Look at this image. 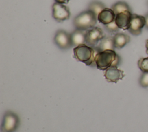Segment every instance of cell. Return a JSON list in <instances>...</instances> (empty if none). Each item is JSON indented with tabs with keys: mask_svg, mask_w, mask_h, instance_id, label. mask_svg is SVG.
Returning a JSON list of instances; mask_svg holds the SVG:
<instances>
[{
	"mask_svg": "<svg viewBox=\"0 0 148 132\" xmlns=\"http://www.w3.org/2000/svg\"><path fill=\"white\" fill-rule=\"evenodd\" d=\"M95 61L98 69L106 70L111 67H117L120 62V57L114 50H107L98 52Z\"/></svg>",
	"mask_w": 148,
	"mask_h": 132,
	"instance_id": "obj_1",
	"label": "cell"
},
{
	"mask_svg": "<svg viewBox=\"0 0 148 132\" xmlns=\"http://www.w3.org/2000/svg\"><path fill=\"white\" fill-rule=\"evenodd\" d=\"M75 58L86 65L95 66V57L98 53L95 47H91L86 44L76 46L73 49Z\"/></svg>",
	"mask_w": 148,
	"mask_h": 132,
	"instance_id": "obj_2",
	"label": "cell"
},
{
	"mask_svg": "<svg viewBox=\"0 0 148 132\" xmlns=\"http://www.w3.org/2000/svg\"><path fill=\"white\" fill-rule=\"evenodd\" d=\"M97 20V16L92 12L87 10L76 16L74 18L73 23L76 29L84 31L94 27Z\"/></svg>",
	"mask_w": 148,
	"mask_h": 132,
	"instance_id": "obj_3",
	"label": "cell"
},
{
	"mask_svg": "<svg viewBox=\"0 0 148 132\" xmlns=\"http://www.w3.org/2000/svg\"><path fill=\"white\" fill-rule=\"evenodd\" d=\"M20 125V118L17 113L11 111L5 112L1 125V132H15Z\"/></svg>",
	"mask_w": 148,
	"mask_h": 132,
	"instance_id": "obj_4",
	"label": "cell"
},
{
	"mask_svg": "<svg viewBox=\"0 0 148 132\" xmlns=\"http://www.w3.org/2000/svg\"><path fill=\"white\" fill-rule=\"evenodd\" d=\"M104 37L105 34L102 30L98 27H94L86 31V44L94 47Z\"/></svg>",
	"mask_w": 148,
	"mask_h": 132,
	"instance_id": "obj_5",
	"label": "cell"
},
{
	"mask_svg": "<svg viewBox=\"0 0 148 132\" xmlns=\"http://www.w3.org/2000/svg\"><path fill=\"white\" fill-rule=\"evenodd\" d=\"M54 42L62 50H67L73 46L71 34L63 30H58L56 32L54 38Z\"/></svg>",
	"mask_w": 148,
	"mask_h": 132,
	"instance_id": "obj_6",
	"label": "cell"
},
{
	"mask_svg": "<svg viewBox=\"0 0 148 132\" xmlns=\"http://www.w3.org/2000/svg\"><path fill=\"white\" fill-rule=\"evenodd\" d=\"M52 16L54 20L61 23L69 19L71 12L66 5L56 2L52 6Z\"/></svg>",
	"mask_w": 148,
	"mask_h": 132,
	"instance_id": "obj_7",
	"label": "cell"
},
{
	"mask_svg": "<svg viewBox=\"0 0 148 132\" xmlns=\"http://www.w3.org/2000/svg\"><path fill=\"white\" fill-rule=\"evenodd\" d=\"M145 24L146 20L144 16L132 13L128 30L133 35H139L141 34Z\"/></svg>",
	"mask_w": 148,
	"mask_h": 132,
	"instance_id": "obj_8",
	"label": "cell"
},
{
	"mask_svg": "<svg viewBox=\"0 0 148 132\" xmlns=\"http://www.w3.org/2000/svg\"><path fill=\"white\" fill-rule=\"evenodd\" d=\"M125 75L124 72L118 69L117 67H111L105 70L104 76L108 82L117 83L119 80H121Z\"/></svg>",
	"mask_w": 148,
	"mask_h": 132,
	"instance_id": "obj_9",
	"label": "cell"
},
{
	"mask_svg": "<svg viewBox=\"0 0 148 132\" xmlns=\"http://www.w3.org/2000/svg\"><path fill=\"white\" fill-rule=\"evenodd\" d=\"M131 12L126 11L116 14L114 21L119 28L128 30L132 16Z\"/></svg>",
	"mask_w": 148,
	"mask_h": 132,
	"instance_id": "obj_10",
	"label": "cell"
},
{
	"mask_svg": "<svg viewBox=\"0 0 148 132\" xmlns=\"http://www.w3.org/2000/svg\"><path fill=\"white\" fill-rule=\"evenodd\" d=\"M116 14L112 9L105 8L97 17L98 20L103 24L106 25L114 21Z\"/></svg>",
	"mask_w": 148,
	"mask_h": 132,
	"instance_id": "obj_11",
	"label": "cell"
},
{
	"mask_svg": "<svg viewBox=\"0 0 148 132\" xmlns=\"http://www.w3.org/2000/svg\"><path fill=\"white\" fill-rule=\"evenodd\" d=\"M86 32L83 30L76 29L71 34V41L73 46H79L86 44Z\"/></svg>",
	"mask_w": 148,
	"mask_h": 132,
	"instance_id": "obj_12",
	"label": "cell"
},
{
	"mask_svg": "<svg viewBox=\"0 0 148 132\" xmlns=\"http://www.w3.org/2000/svg\"><path fill=\"white\" fill-rule=\"evenodd\" d=\"M98 52L107 50H114V45L113 41V37L105 36L100 42L99 43L94 47Z\"/></svg>",
	"mask_w": 148,
	"mask_h": 132,
	"instance_id": "obj_13",
	"label": "cell"
},
{
	"mask_svg": "<svg viewBox=\"0 0 148 132\" xmlns=\"http://www.w3.org/2000/svg\"><path fill=\"white\" fill-rule=\"evenodd\" d=\"M113 41L115 48L121 49L130 42V37L124 33H117L113 36Z\"/></svg>",
	"mask_w": 148,
	"mask_h": 132,
	"instance_id": "obj_14",
	"label": "cell"
},
{
	"mask_svg": "<svg viewBox=\"0 0 148 132\" xmlns=\"http://www.w3.org/2000/svg\"><path fill=\"white\" fill-rule=\"evenodd\" d=\"M111 9L113 10L115 14H119L120 13L124 12L126 11L131 12V8L129 5L124 1H119L115 3H114L112 6Z\"/></svg>",
	"mask_w": 148,
	"mask_h": 132,
	"instance_id": "obj_15",
	"label": "cell"
},
{
	"mask_svg": "<svg viewBox=\"0 0 148 132\" xmlns=\"http://www.w3.org/2000/svg\"><path fill=\"white\" fill-rule=\"evenodd\" d=\"M105 8L104 4L98 1H91L88 7V10L92 12L97 17L98 15Z\"/></svg>",
	"mask_w": 148,
	"mask_h": 132,
	"instance_id": "obj_16",
	"label": "cell"
},
{
	"mask_svg": "<svg viewBox=\"0 0 148 132\" xmlns=\"http://www.w3.org/2000/svg\"><path fill=\"white\" fill-rule=\"evenodd\" d=\"M138 65L142 72H148V57L140 58L138 61Z\"/></svg>",
	"mask_w": 148,
	"mask_h": 132,
	"instance_id": "obj_17",
	"label": "cell"
},
{
	"mask_svg": "<svg viewBox=\"0 0 148 132\" xmlns=\"http://www.w3.org/2000/svg\"><path fill=\"white\" fill-rule=\"evenodd\" d=\"M105 30L109 33L111 34H115L119 31V28L116 24L115 21H113L109 24H108L106 25H104Z\"/></svg>",
	"mask_w": 148,
	"mask_h": 132,
	"instance_id": "obj_18",
	"label": "cell"
},
{
	"mask_svg": "<svg viewBox=\"0 0 148 132\" xmlns=\"http://www.w3.org/2000/svg\"><path fill=\"white\" fill-rule=\"evenodd\" d=\"M139 83L142 87H148V72H143L141 75Z\"/></svg>",
	"mask_w": 148,
	"mask_h": 132,
	"instance_id": "obj_19",
	"label": "cell"
},
{
	"mask_svg": "<svg viewBox=\"0 0 148 132\" xmlns=\"http://www.w3.org/2000/svg\"><path fill=\"white\" fill-rule=\"evenodd\" d=\"M71 0H55L56 2L61 3V4H66L69 2V1Z\"/></svg>",
	"mask_w": 148,
	"mask_h": 132,
	"instance_id": "obj_20",
	"label": "cell"
},
{
	"mask_svg": "<svg viewBox=\"0 0 148 132\" xmlns=\"http://www.w3.org/2000/svg\"><path fill=\"white\" fill-rule=\"evenodd\" d=\"M145 20H146V27L148 28V13L146 14V15L145 16Z\"/></svg>",
	"mask_w": 148,
	"mask_h": 132,
	"instance_id": "obj_21",
	"label": "cell"
},
{
	"mask_svg": "<svg viewBox=\"0 0 148 132\" xmlns=\"http://www.w3.org/2000/svg\"><path fill=\"white\" fill-rule=\"evenodd\" d=\"M146 53L148 54V39L146 41Z\"/></svg>",
	"mask_w": 148,
	"mask_h": 132,
	"instance_id": "obj_22",
	"label": "cell"
},
{
	"mask_svg": "<svg viewBox=\"0 0 148 132\" xmlns=\"http://www.w3.org/2000/svg\"><path fill=\"white\" fill-rule=\"evenodd\" d=\"M147 5H148V1H147Z\"/></svg>",
	"mask_w": 148,
	"mask_h": 132,
	"instance_id": "obj_23",
	"label": "cell"
}]
</instances>
